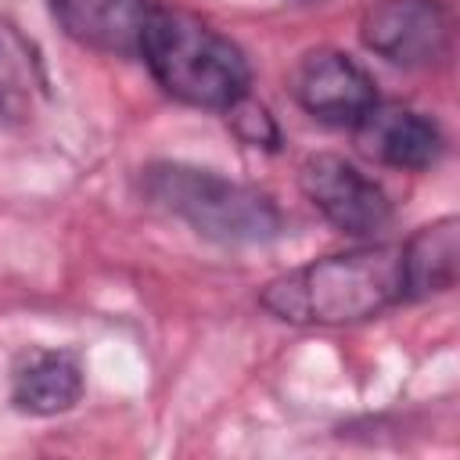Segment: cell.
I'll return each instance as SVG.
<instances>
[{"label":"cell","instance_id":"cell-11","mask_svg":"<svg viewBox=\"0 0 460 460\" xmlns=\"http://www.w3.org/2000/svg\"><path fill=\"white\" fill-rule=\"evenodd\" d=\"M40 86L36 58L29 43L0 25V119H22L32 108V90Z\"/></svg>","mask_w":460,"mask_h":460},{"label":"cell","instance_id":"cell-2","mask_svg":"<svg viewBox=\"0 0 460 460\" xmlns=\"http://www.w3.org/2000/svg\"><path fill=\"white\" fill-rule=\"evenodd\" d=\"M155 83L190 108L226 111L248 93L252 68L237 43L201 18L172 7H151L140 54Z\"/></svg>","mask_w":460,"mask_h":460},{"label":"cell","instance_id":"cell-1","mask_svg":"<svg viewBox=\"0 0 460 460\" xmlns=\"http://www.w3.org/2000/svg\"><path fill=\"white\" fill-rule=\"evenodd\" d=\"M259 302L277 320L309 327H345L381 316L402 302L399 244H363L313 259L270 280Z\"/></svg>","mask_w":460,"mask_h":460},{"label":"cell","instance_id":"cell-10","mask_svg":"<svg viewBox=\"0 0 460 460\" xmlns=\"http://www.w3.org/2000/svg\"><path fill=\"white\" fill-rule=\"evenodd\" d=\"M83 370L68 352H40L18 374L11 388V402L32 417H54L79 402Z\"/></svg>","mask_w":460,"mask_h":460},{"label":"cell","instance_id":"cell-8","mask_svg":"<svg viewBox=\"0 0 460 460\" xmlns=\"http://www.w3.org/2000/svg\"><path fill=\"white\" fill-rule=\"evenodd\" d=\"M359 147L395 169H428L438 162L442 155V133L438 126L413 111V108H399V104H374L367 111V119L356 126Z\"/></svg>","mask_w":460,"mask_h":460},{"label":"cell","instance_id":"cell-6","mask_svg":"<svg viewBox=\"0 0 460 460\" xmlns=\"http://www.w3.org/2000/svg\"><path fill=\"white\" fill-rule=\"evenodd\" d=\"M295 101L327 126L356 129L377 104L370 75L341 50H309L291 75Z\"/></svg>","mask_w":460,"mask_h":460},{"label":"cell","instance_id":"cell-3","mask_svg":"<svg viewBox=\"0 0 460 460\" xmlns=\"http://www.w3.org/2000/svg\"><path fill=\"white\" fill-rule=\"evenodd\" d=\"M144 194L219 244H266L284 230V216L270 194L212 169L155 162L144 169Z\"/></svg>","mask_w":460,"mask_h":460},{"label":"cell","instance_id":"cell-9","mask_svg":"<svg viewBox=\"0 0 460 460\" xmlns=\"http://www.w3.org/2000/svg\"><path fill=\"white\" fill-rule=\"evenodd\" d=\"M456 262H460V219L442 216L420 226L406 244H399L402 302L449 291L456 284Z\"/></svg>","mask_w":460,"mask_h":460},{"label":"cell","instance_id":"cell-12","mask_svg":"<svg viewBox=\"0 0 460 460\" xmlns=\"http://www.w3.org/2000/svg\"><path fill=\"white\" fill-rule=\"evenodd\" d=\"M226 122H230V129L237 133V140L248 144V147H266V151H277V147H280V129H277L270 108L259 104V101H252L248 93L237 97V101L226 108Z\"/></svg>","mask_w":460,"mask_h":460},{"label":"cell","instance_id":"cell-7","mask_svg":"<svg viewBox=\"0 0 460 460\" xmlns=\"http://www.w3.org/2000/svg\"><path fill=\"white\" fill-rule=\"evenodd\" d=\"M151 0H50L58 25L101 54H140Z\"/></svg>","mask_w":460,"mask_h":460},{"label":"cell","instance_id":"cell-5","mask_svg":"<svg viewBox=\"0 0 460 460\" xmlns=\"http://www.w3.org/2000/svg\"><path fill=\"white\" fill-rule=\"evenodd\" d=\"M298 183L313 208H320V216L349 237H374L392 219L388 194L367 172H359L352 162L338 155L305 158Z\"/></svg>","mask_w":460,"mask_h":460},{"label":"cell","instance_id":"cell-4","mask_svg":"<svg viewBox=\"0 0 460 460\" xmlns=\"http://www.w3.org/2000/svg\"><path fill=\"white\" fill-rule=\"evenodd\" d=\"M363 43L402 68H428L449 50L453 22L438 0H377L359 22Z\"/></svg>","mask_w":460,"mask_h":460}]
</instances>
